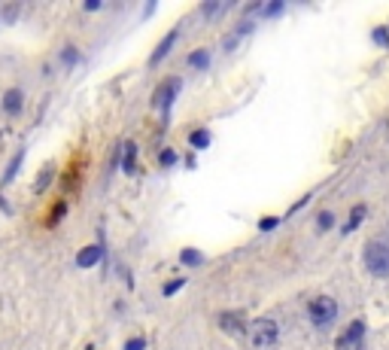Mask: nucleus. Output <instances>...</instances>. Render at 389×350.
I'll return each mask as SVG.
<instances>
[{
    "instance_id": "obj_20",
    "label": "nucleus",
    "mask_w": 389,
    "mask_h": 350,
    "mask_svg": "<svg viewBox=\"0 0 389 350\" xmlns=\"http://www.w3.org/2000/svg\"><path fill=\"white\" fill-rule=\"evenodd\" d=\"M374 40L381 43V46H389V34L383 31V27H377V31H374Z\"/></svg>"
},
{
    "instance_id": "obj_26",
    "label": "nucleus",
    "mask_w": 389,
    "mask_h": 350,
    "mask_svg": "<svg viewBox=\"0 0 389 350\" xmlns=\"http://www.w3.org/2000/svg\"><path fill=\"white\" fill-rule=\"evenodd\" d=\"M258 226H262V228H274V226H277V219H274V216H268V219H262Z\"/></svg>"
},
{
    "instance_id": "obj_5",
    "label": "nucleus",
    "mask_w": 389,
    "mask_h": 350,
    "mask_svg": "<svg viewBox=\"0 0 389 350\" xmlns=\"http://www.w3.org/2000/svg\"><path fill=\"white\" fill-rule=\"evenodd\" d=\"M177 91H180V79H168V82H161V86L155 89V98H152V104L159 107V110H168Z\"/></svg>"
},
{
    "instance_id": "obj_13",
    "label": "nucleus",
    "mask_w": 389,
    "mask_h": 350,
    "mask_svg": "<svg viewBox=\"0 0 389 350\" xmlns=\"http://www.w3.org/2000/svg\"><path fill=\"white\" fill-rule=\"evenodd\" d=\"M362 216H365V207H362V205H356V207H353V214H350V223H347L344 232H353V228H356L359 223H362Z\"/></svg>"
},
{
    "instance_id": "obj_16",
    "label": "nucleus",
    "mask_w": 389,
    "mask_h": 350,
    "mask_svg": "<svg viewBox=\"0 0 389 350\" xmlns=\"http://www.w3.org/2000/svg\"><path fill=\"white\" fill-rule=\"evenodd\" d=\"M22 159H25V153H18V155H15V162H13V164H9V171H6V177H4V186H6V183H9V180H13V177H15V174H18V164H22Z\"/></svg>"
},
{
    "instance_id": "obj_3",
    "label": "nucleus",
    "mask_w": 389,
    "mask_h": 350,
    "mask_svg": "<svg viewBox=\"0 0 389 350\" xmlns=\"http://www.w3.org/2000/svg\"><path fill=\"white\" fill-rule=\"evenodd\" d=\"M335 317H338V305H335V299L319 296V299H313V302H310V320H313L317 326H326V323H331Z\"/></svg>"
},
{
    "instance_id": "obj_8",
    "label": "nucleus",
    "mask_w": 389,
    "mask_h": 350,
    "mask_svg": "<svg viewBox=\"0 0 389 350\" xmlns=\"http://www.w3.org/2000/svg\"><path fill=\"white\" fill-rule=\"evenodd\" d=\"M22 107H25V91L22 89H9L4 95V110L15 116V113H22Z\"/></svg>"
},
{
    "instance_id": "obj_14",
    "label": "nucleus",
    "mask_w": 389,
    "mask_h": 350,
    "mask_svg": "<svg viewBox=\"0 0 389 350\" xmlns=\"http://www.w3.org/2000/svg\"><path fill=\"white\" fill-rule=\"evenodd\" d=\"M189 64H192V67H207V64H210V55H207V52H192V55H189Z\"/></svg>"
},
{
    "instance_id": "obj_11",
    "label": "nucleus",
    "mask_w": 389,
    "mask_h": 350,
    "mask_svg": "<svg viewBox=\"0 0 389 350\" xmlns=\"http://www.w3.org/2000/svg\"><path fill=\"white\" fill-rule=\"evenodd\" d=\"M134 159H137V146L134 143H125V162H122L125 174H134Z\"/></svg>"
},
{
    "instance_id": "obj_18",
    "label": "nucleus",
    "mask_w": 389,
    "mask_h": 350,
    "mask_svg": "<svg viewBox=\"0 0 389 350\" xmlns=\"http://www.w3.org/2000/svg\"><path fill=\"white\" fill-rule=\"evenodd\" d=\"M222 13H225V6H222V4H207V6H204V15H222Z\"/></svg>"
},
{
    "instance_id": "obj_21",
    "label": "nucleus",
    "mask_w": 389,
    "mask_h": 350,
    "mask_svg": "<svg viewBox=\"0 0 389 350\" xmlns=\"http://www.w3.org/2000/svg\"><path fill=\"white\" fill-rule=\"evenodd\" d=\"M143 347H146V342H143V338H131V342L125 344V350H143Z\"/></svg>"
},
{
    "instance_id": "obj_24",
    "label": "nucleus",
    "mask_w": 389,
    "mask_h": 350,
    "mask_svg": "<svg viewBox=\"0 0 389 350\" xmlns=\"http://www.w3.org/2000/svg\"><path fill=\"white\" fill-rule=\"evenodd\" d=\"M15 15H18V6H6V9H4V18H6V22H15Z\"/></svg>"
},
{
    "instance_id": "obj_4",
    "label": "nucleus",
    "mask_w": 389,
    "mask_h": 350,
    "mask_svg": "<svg viewBox=\"0 0 389 350\" xmlns=\"http://www.w3.org/2000/svg\"><path fill=\"white\" fill-rule=\"evenodd\" d=\"M365 347V323L356 320V323L347 326V332L338 338V350H362Z\"/></svg>"
},
{
    "instance_id": "obj_25",
    "label": "nucleus",
    "mask_w": 389,
    "mask_h": 350,
    "mask_svg": "<svg viewBox=\"0 0 389 350\" xmlns=\"http://www.w3.org/2000/svg\"><path fill=\"white\" fill-rule=\"evenodd\" d=\"M331 219H335L331 214H322V216H319V228H329V226H331Z\"/></svg>"
},
{
    "instance_id": "obj_6",
    "label": "nucleus",
    "mask_w": 389,
    "mask_h": 350,
    "mask_svg": "<svg viewBox=\"0 0 389 350\" xmlns=\"http://www.w3.org/2000/svg\"><path fill=\"white\" fill-rule=\"evenodd\" d=\"M100 259H104V247H100V244H91V247H86V250L77 253L79 268H91V265H98Z\"/></svg>"
},
{
    "instance_id": "obj_7",
    "label": "nucleus",
    "mask_w": 389,
    "mask_h": 350,
    "mask_svg": "<svg viewBox=\"0 0 389 350\" xmlns=\"http://www.w3.org/2000/svg\"><path fill=\"white\" fill-rule=\"evenodd\" d=\"M219 326L225 329V332H231V335H244L246 320H244V314H235V311H228V314H219Z\"/></svg>"
},
{
    "instance_id": "obj_9",
    "label": "nucleus",
    "mask_w": 389,
    "mask_h": 350,
    "mask_svg": "<svg viewBox=\"0 0 389 350\" xmlns=\"http://www.w3.org/2000/svg\"><path fill=\"white\" fill-rule=\"evenodd\" d=\"M173 40H177V31H171L168 37H164V40H161V46H159V49H155L152 52V58H150V64H152V67H155V64H159L161 58H164V55H168L171 52V46H173Z\"/></svg>"
},
{
    "instance_id": "obj_17",
    "label": "nucleus",
    "mask_w": 389,
    "mask_h": 350,
    "mask_svg": "<svg viewBox=\"0 0 389 350\" xmlns=\"http://www.w3.org/2000/svg\"><path fill=\"white\" fill-rule=\"evenodd\" d=\"M61 61H64V64H67V67H70V64H77V61H79V52L73 49V46H67V49L61 52Z\"/></svg>"
},
{
    "instance_id": "obj_10",
    "label": "nucleus",
    "mask_w": 389,
    "mask_h": 350,
    "mask_svg": "<svg viewBox=\"0 0 389 350\" xmlns=\"http://www.w3.org/2000/svg\"><path fill=\"white\" fill-rule=\"evenodd\" d=\"M189 141H192L194 150H207V146H210V131H204V128H198V131H192Z\"/></svg>"
},
{
    "instance_id": "obj_19",
    "label": "nucleus",
    "mask_w": 389,
    "mask_h": 350,
    "mask_svg": "<svg viewBox=\"0 0 389 350\" xmlns=\"http://www.w3.org/2000/svg\"><path fill=\"white\" fill-rule=\"evenodd\" d=\"M173 162H177V153L164 150V153H161V164H164V168H171V164H173Z\"/></svg>"
},
{
    "instance_id": "obj_1",
    "label": "nucleus",
    "mask_w": 389,
    "mask_h": 350,
    "mask_svg": "<svg viewBox=\"0 0 389 350\" xmlns=\"http://www.w3.org/2000/svg\"><path fill=\"white\" fill-rule=\"evenodd\" d=\"M365 268L377 274V278H386L389 274V247L383 241H371L365 247Z\"/></svg>"
},
{
    "instance_id": "obj_23",
    "label": "nucleus",
    "mask_w": 389,
    "mask_h": 350,
    "mask_svg": "<svg viewBox=\"0 0 389 350\" xmlns=\"http://www.w3.org/2000/svg\"><path fill=\"white\" fill-rule=\"evenodd\" d=\"M283 9V4H271V6H262V15H277Z\"/></svg>"
},
{
    "instance_id": "obj_15",
    "label": "nucleus",
    "mask_w": 389,
    "mask_h": 350,
    "mask_svg": "<svg viewBox=\"0 0 389 350\" xmlns=\"http://www.w3.org/2000/svg\"><path fill=\"white\" fill-rule=\"evenodd\" d=\"M180 259L186 262V265H201V262H204V256H201L198 250H183V256H180Z\"/></svg>"
},
{
    "instance_id": "obj_22",
    "label": "nucleus",
    "mask_w": 389,
    "mask_h": 350,
    "mask_svg": "<svg viewBox=\"0 0 389 350\" xmlns=\"http://www.w3.org/2000/svg\"><path fill=\"white\" fill-rule=\"evenodd\" d=\"M183 283H186V280H173V283H168V287H164V296H173V292H177Z\"/></svg>"
},
{
    "instance_id": "obj_2",
    "label": "nucleus",
    "mask_w": 389,
    "mask_h": 350,
    "mask_svg": "<svg viewBox=\"0 0 389 350\" xmlns=\"http://www.w3.org/2000/svg\"><path fill=\"white\" fill-rule=\"evenodd\" d=\"M277 332H280V329H277L274 320H268V317L253 320V326H249V342H253L256 350H268L277 342Z\"/></svg>"
},
{
    "instance_id": "obj_12",
    "label": "nucleus",
    "mask_w": 389,
    "mask_h": 350,
    "mask_svg": "<svg viewBox=\"0 0 389 350\" xmlns=\"http://www.w3.org/2000/svg\"><path fill=\"white\" fill-rule=\"evenodd\" d=\"M52 177H55V168L49 164V168H43V174H40V180H34V192H43L46 186L52 183Z\"/></svg>"
}]
</instances>
